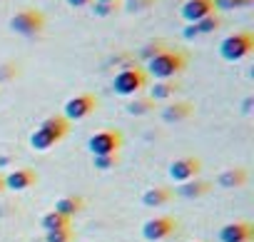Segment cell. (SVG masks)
Instances as JSON below:
<instances>
[{
	"instance_id": "8992f818",
	"label": "cell",
	"mask_w": 254,
	"mask_h": 242,
	"mask_svg": "<svg viewBox=\"0 0 254 242\" xmlns=\"http://www.w3.org/2000/svg\"><path fill=\"white\" fill-rule=\"evenodd\" d=\"M122 148V135L117 130H100L87 140V150L92 153V158L97 155H117V150Z\"/></svg>"
},
{
	"instance_id": "44dd1931",
	"label": "cell",
	"mask_w": 254,
	"mask_h": 242,
	"mask_svg": "<svg viewBox=\"0 0 254 242\" xmlns=\"http://www.w3.org/2000/svg\"><path fill=\"white\" fill-rule=\"evenodd\" d=\"M252 3L254 0H214V10H239Z\"/></svg>"
},
{
	"instance_id": "4fadbf2b",
	"label": "cell",
	"mask_w": 254,
	"mask_h": 242,
	"mask_svg": "<svg viewBox=\"0 0 254 242\" xmlns=\"http://www.w3.org/2000/svg\"><path fill=\"white\" fill-rule=\"evenodd\" d=\"M219 15H207V18H202V20H197V23H192V25H187L185 28V40H194V38H199V35H209V33H214L217 28H219Z\"/></svg>"
},
{
	"instance_id": "5b68a950",
	"label": "cell",
	"mask_w": 254,
	"mask_h": 242,
	"mask_svg": "<svg viewBox=\"0 0 254 242\" xmlns=\"http://www.w3.org/2000/svg\"><path fill=\"white\" fill-rule=\"evenodd\" d=\"M43 28H45V15L35 8H25V10H20L10 18V30L18 33V35H25V38L38 35Z\"/></svg>"
},
{
	"instance_id": "2e32d148",
	"label": "cell",
	"mask_w": 254,
	"mask_h": 242,
	"mask_svg": "<svg viewBox=\"0 0 254 242\" xmlns=\"http://www.w3.org/2000/svg\"><path fill=\"white\" fill-rule=\"evenodd\" d=\"M85 207V200L82 197H77V195H70V197H60L58 202H55V212H60L63 217H75L80 210Z\"/></svg>"
},
{
	"instance_id": "3957f363",
	"label": "cell",
	"mask_w": 254,
	"mask_h": 242,
	"mask_svg": "<svg viewBox=\"0 0 254 242\" xmlns=\"http://www.w3.org/2000/svg\"><path fill=\"white\" fill-rule=\"evenodd\" d=\"M254 50V35L252 33H232L227 35L222 43H219V55L227 60V63H239L244 60L249 53Z\"/></svg>"
},
{
	"instance_id": "ac0fdd59",
	"label": "cell",
	"mask_w": 254,
	"mask_h": 242,
	"mask_svg": "<svg viewBox=\"0 0 254 242\" xmlns=\"http://www.w3.org/2000/svg\"><path fill=\"white\" fill-rule=\"evenodd\" d=\"M170 197H172L170 187H150V190L142 195V202H145L147 207H160V205L170 202Z\"/></svg>"
},
{
	"instance_id": "d6986e66",
	"label": "cell",
	"mask_w": 254,
	"mask_h": 242,
	"mask_svg": "<svg viewBox=\"0 0 254 242\" xmlns=\"http://www.w3.org/2000/svg\"><path fill=\"white\" fill-rule=\"evenodd\" d=\"M40 225H43V230H45V232H53V230H63V227H70V217H63L60 212L50 210V212H45V215H43Z\"/></svg>"
},
{
	"instance_id": "603a6c76",
	"label": "cell",
	"mask_w": 254,
	"mask_h": 242,
	"mask_svg": "<svg viewBox=\"0 0 254 242\" xmlns=\"http://www.w3.org/2000/svg\"><path fill=\"white\" fill-rule=\"evenodd\" d=\"M152 100L147 97V100H132L130 105H127V112H130V115H147L150 110H152Z\"/></svg>"
},
{
	"instance_id": "ffe728a7",
	"label": "cell",
	"mask_w": 254,
	"mask_h": 242,
	"mask_svg": "<svg viewBox=\"0 0 254 242\" xmlns=\"http://www.w3.org/2000/svg\"><path fill=\"white\" fill-rule=\"evenodd\" d=\"M177 92V85L175 82H170V80H157L152 87H150V100L155 102V100H167V97H172Z\"/></svg>"
},
{
	"instance_id": "484cf974",
	"label": "cell",
	"mask_w": 254,
	"mask_h": 242,
	"mask_svg": "<svg viewBox=\"0 0 254 242\" xmlns=\"http://www.w3.org/2000/svg\"><path fill=\"white\" fill-rule=\"evenodd\" d=\"M155 0H127V10L130 13H137V10H147Z\"/></svg>"
},
{
	"instance_id": "4316f807",
	"label": "cell",
	"mask_w": 254,
	"mask_h": 242,
	"mask_svg": "<svg viewBox=\"0 0 254 242\" xmlns=\"http://www.w3.org/2000/svg\"><path fill=\"white\" fill-rule=\"evenodd\" d=\"M13 75H18V65H13V63L0 65V82H3V80H10Z\"/></svg>"
},
{
	"instance_id": "4dcf8cb0",
	"label": "cell",
	"mask_w": 254,
	"mask_h": 242,
	"mask_svg": "<svg viewBox=\"0 0 254 242\" xmlns=\"http://www.w3.org/2000/svg\"><path fill=\"white\" fill-rule=\"evenodd\" d=\"M3 190H5V177L0 175V192H3Z\"/></svg>"
},
{
	"instance_id": "f546056e",
	"label": "cell",
	"mask_w": 254,
	"mask_h": 242,
	"mask_svg": "<svg viewBox=\"0 0 254 242\" xmlns=\"http://www.w3.org/2000/svg\"><path fill=\"white\" fill-rule=\"evenodd\" d=\"M244 112H252V97L244 100Z\"/></svg>"
},
{
	"instance_id": "6da1fadb",
	"label": "cell",
	"mask_w": 254,
	"mask_h": 242,
	"mask_svg": "<svg viewBox=\"0 0 254 242\" xmlns=\"http://www.w3.org/2000/svg\"><path fill=\"white\" fill-rule=\"evenodd\" d=\"M67 130H70V123H67L65 117H60V115L45 117L43 123H40V128H35V133L30 135V145H33L35 150L45 153V150L55 148V145L67 135Z\"/></svg>"
},
{
	"instance_id": "8fae6325",
	"label": "cell",
	"mask_w": 254,
	"mask_h": 242,
	"mask_svg": "<svg viewBox=\"0 0 254 242\" xmlns=\"http://www.w3.org/2000/svg\"><path fill=\"white\" fill-rule=\"evenodd\" d=\"M254 227L249 222H229L219 230V242H252Z\"/></svg>"
},
{
	"instance_id": "d4e9b609",
	"label": "cell",
	"mask_w": 254,
	"mask_h": 242,
	"mask_svg": "<svg viewBox=\"0 0 254 242\" xmlns=\"http://www.w3.org/2000/svg\"><path fill=\"white\" fill-rule=\"evenodd\" d=\"M165 48H162V43H150V45H145L142 50H140V55H142V60H152L155 55H160Z\"/></svg>"
},
{
	"instance_id": "e0dca14e",
	"label": "cell",
	"mask_w": 254,
	"mask_h": 242,
	"mask_svg": "<svg viewBox=\"0 0 254 242\" xmlns=\"http://www.w3.org/2000/svg\"><path fill=\"white\" fill-rule=\"evenodd\" d=\"M209 187H212V185L204 182V180H190V182H182V185L177 187V192H180L182 197H187V200H197V197L207 195Z\"/></svg>"
},
{
	"instance_id": "52a82bcc",
	"label": "cell",
	"mask_w": 254,
	"mask_h": 242,
	"mask_svg": "<svg viewBox=\"0 0 254 242\" xmlns=\"http://www.w3.org/2000/svg\"><path fill=\"white\" fill-rule=\"evenodd\" d=\"M175 230H177V220L170 215H162V217H152L142 225V237L147 242H160V240L170 237Z\"/></svg>"
},
{
	"instance_id": "7a4b0ae2",
	"label": "cell",
	"mask_w": 254,
	"mask_h": 242,
	"mask_svg": "<svg viewBox=\"0 0 254 242\" xmlns=\"http://www.w3.org/2000/svg\"><path fill=\"white\" fill-rule=\"evenodd\" d=\"M187 60L182 53L177 50H162L160 55H155L152 60H147V73L155 80H172L175 75H180L185 70Z\"/></svg>"
},
{
	"instance_id": "277c9868",
	"label": "cell",
	"mask_w": 254,
	"mask_h": 242,
	"mask_svg": "<svg viewBox=\"0 0 254 242\" xmlns=\"http://www.w3.org/2000/svg\"><path fill=\"white\" fill-rule=\"evenodd\" d=\"M145 82H147V78H145V73L140 70V68H122L115 78H112V90L117 92V95H137L142 87H145Z\"/></svg>"
},
{
	"instance_id": "7c38bea8",
	"label": "cell",
	"mask_w": 254,
	"mask_h": 242,
	"mask_svg": "<svg viewBox=\"0 0 254 242\" xmlns=\"http://www.w3.org/2000/svg\"><path fill=\"white\" fill-rule=\"evenodd\" d=\"M35 182H38V175H35V170H30V167H18V170H13L10 175H5V190L20 192V190L33 187Z\"/></svg>"
},
{
	"instance_id": "30bf717a",
	"label": "cell",
	"mask_w": 254,
	"mask_h": 242,
	"mask_svg": "<svg viewBox=\"0 0 254 242\" xmlns=\"http://www.w3.org/2000/svg\"><path fill=\"white\" fill-rule=\"evenodd\" d=\"M212 13H214V0H187V3L182 5V10H180V15L190 25L207 18V15H212Z\"/></svg>"
},
{
	"instance_id": "1f68e13d",
	"label": "cell",
	"mask_w": 254,
	"mask_h": 242,
	"mask_svg": "<svg viewBox=\"0 0 254 242\" xmlns=\"http://www.w3.org/2000/svg\"><path fill=\"white\" fill-rule=\"evenodd\" d=\"M95 3H115V0H95Z\"/></svg>"
},
{
	"instance_id": "ba28073f",
	"label": "cell",
	"mask_w": 254,
	"mask_h": 242,
	"mask_svg": "<svg viewBox=\"0 0 254 242\" xmlns=\"http://www.w3.org/2000/svg\"><path fill=\"white\" fill-rule=\"evenodd\" d=\"M95 107H97V100H95L90 92H82V95L70 97V100L65 102L63 112H65V120L70 123V120H82V117H87L90 112H95Z\"/></svg>"
},
{
	"instance_id": "9a60e30c",
	"label": "cell",
	"mask_w": 254,
	"mask_h": 242,
	"mask_svg": "<svg viewBox=\"0 0 254 242\" xmlns=\"http://www.w3.org/2000/svg\"><path fill=\"white\" fill-rule=\"evenodd\" d=\"M217 182H219V187H227V190L242 187V185L247 182V170H244V167H229V170H224V172L217 177Z\"/></svg>"
},
{
	"instance_id": "cb8c5ba5",
	"label": "cell",
	"mask_w": 254,
	"mask_h": 242,
	"mask_svg": "<svg viewBox=\"0 0 254 242\" xmlns=\"http://www.w3.org/2000/svg\"><path fill=\"white\" fill-rule=\"evenodd\" d=\"M92 165H95L97 170H110V167L117 165V155H97V158L92 160Z\"/></svg>"
},
{
	"instance_id": "7402d4cb",
	"label": "cell",
	"mask_w": 254,
	"mask_h": 242,
	"mask_svg": "<svg viewBox=\"0 0 254 242\" xmlns=\"http://www.w3.org/2000/svg\"><path fill=\"white\" fill-rule=\"evenodd\" d=\"M72 230L70 227H63V230H53V232H45V242H72Z\"/></svg>"
},
{
	"instance_id": "5bb4252c",
	"label": "cell",
	"mask_w": 254,
	"mask_h": 242,
	"mask_svg": "<svg viewBox=\"0 0 254 242\" xmlns=\"http://www.w3.org/2000/svg\"><path fill=\"white\" fill-rule=\"evenodd\" d=\"M192 115V105L190 102H172L167 107H162V120L165 123H182Z\"/></svg>"
},
{
	"instance_id": "83f0119b",
	"label": "cell",
	"mask_w": 254,
	"mask_h": 242,
	"mask_svg": "<svg viewBox=\"0 0 254 242\" xmlns=\"http://www.w3.org/2000/svg\"><path fill=\"white\" fill-rule=\"evenodd\" d=\"M112 5H115V3H95L92 13H95L97 18H105V15H110V13H112Z\"/></svg>"
},
{
	"instance_id": "9c48e42d",
	"label": "cell",
	"mask_w": 254,
	"mask_h": 242,
	"mask_svg": "<svg viewBox=\"0 0 254 242\" xmlns=\"http://www.w3.org/2000/svg\"><path fill=\"white\" fill-rule=\"evenodd\" d=\"M199 170H202V162L197 158H180L170 165V177L175 182H190L199 175Z\"/></svg>"
},
{
	"instance_id": "f1b7e54d",
	"label": "cell",
	"mask_w": 254,
	"mask_h": 242,
	"mask_svg": "<svg viewBox=\"0 0 254 242\" xmlns=\"http://www.w3.org/2000/svg\"><path fill=\"white\" fill-rule=\"evenodd\" d=\"M90 3H92V0H67V5H72V8H85Z\"/></svg>"
}]
</instances>
